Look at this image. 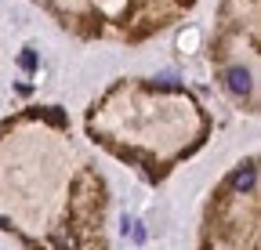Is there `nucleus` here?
<instances>
[{
	"instance_id": "obj_2",
	"label": "nucleus",
	"mask_w": 261,
	"mask_h": 250,
	"mask_svg": "<svg viewBox=\"0 0 261 250\" xmlns=\"http://www.w3.org/2000/svg\"><path fill=\"white\" fill-rule=\"evenodd\" d=\"M254 181H257V171H254V163H247V167L232 171V178H228V185H232L236 192H250V189H254Z\"/></svg>"
},
{
	"instance_id": "obj_3",
	"label": "nucleus",
	"mask_w": 261,
	"mask_h": 250,
	"mask_svg": "<svg viewBox=\"0 0 261 250\" xmlns=\"http://www.w3.org/2000/svg\"><path fill=\"white\" fill-rule=\"evenodd\" d=\"M37 116H44L47 123H55V127H65V113H62L58 105H47V109H40Z\"/></svg>"
},
{
	"instance_id": "obj_1",
	"label": "nucleus",
	"mask_w": 261,
	"mask_h": 250,
	"mask_svg": "<svg viewBox=\"0 0 261 250\" xmlns=\"http://www.w3.org/2000/svg\"><path fill=\"white\" fill-rule=\"evenodd\" d=\"M225 87L232 91V95H247V91H250V73L243 66H232L225 73Z\"/></svg>"
},
{
	"instance_id": "obj_4",
	"label": "nucleus",
	"mask_w": 261,
	"mask_h": 250,
	"mask_svg": "<svg viewBox=\"0 0 261 250\" xmlns=\"http://www.w3.org/2000/svg\"><path fill=\"white\" fill-rule=\"evenodd\" d=\"M18 66H22L25 73H33V69H37V54H33V47H25V51L18 54Z\"/></svg>"
},
{
	"instance_id": "obj_5",
	"label": "nucleus",
	"mask_w": 261,
	"mask_h": 250,
	"mask_svg": "<svg viewBox=\"0 0 261 250\" xmlns=\"http://www.w3.org/2000/svg\"><path fill=\"white\" fill-rule=\"evenodd\" d=\"M181 4H192V0H181Z\"/></svg>"
}]
</instances>
